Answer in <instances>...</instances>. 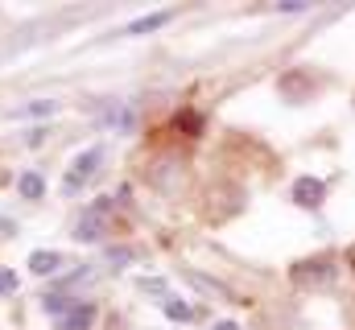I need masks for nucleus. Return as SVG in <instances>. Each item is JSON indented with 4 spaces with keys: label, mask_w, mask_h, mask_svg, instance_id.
<instances>
[{
    "label": "nucleus",
    "mask_w": 355,
    "mask_h": 330,
    "mask_svg": "<svg viewBox=\"0 0 355 330\" xmlns=\"http://www.w3.org/2000/svg\"><path fill=\"white\" fill-rule=\"evenodd\" d=\"M99 162H103V149L95 145V149H87V153H79L75 162H71V173H67V182H62V190L67 194H75V190H83L87 186V177L99 169Z\"/></svg>",
    "instance_id": "nucleus-1"
},
{
    "label": "nucleus",
    "mask_w": 355,
    "mask_h": 330,
    "mask_svg": "<svg viewBox=\"0 0 355 330\" xmlns=\"http://www.w3.org/2000/svg\"><path fill=\"white\" fill-rule=\"evenodd\" d=\"M91 322H95V306H87V302H83V306H75V310H71L58 327H62V330H91Z\"/></svg>",
    "instance_id": "nucleus-2"
},
{
    "label": "nucleus",
    "mask_w": 355,
    "mask_h": 330,
    "mask_svg": "<svg viewBox=\"0 0 355 330\" xmlns=\"http://www.w3.org/2000/svg\"><path fill=\"white\" fill-rule=\"evenodd\" d=\"M62 256L58 252H33V272H58Z\"/></svg>",
    "instance_id": "nucleus-3"
},
{
    "label": "nucleus",
    "mask_w": 355,
    "mask_h": 330,
    "mask_svg": "<svg viewBox=\"0 0 355 330\" xmlns=\"http://www.w3.org/2000/svg\"><path fill=\"white\" fill-rule=\"evenodd\" d=\"M174 12H153V17H145V21H137V25H128V33H141V29H157V25H166Z\"/></svg>",
    "instance_id": "nucleus-4"
},
{
    "label": "nucleus",
    "mask_w": 355,
    "mask_h": 330,
    "mask_svg": "<svg viewBox=\"0 0 355 330\" xmlns=\"http://www.w3.org/2000/svg\"><path fill=\"white\" fill-rule=\"evenodd\" d=\"M21 194H25V198H37V194H42V177H37V173H25V177H21Z\"/></svg>",
    "instance_id": "nucleus-5"
},
{
    "label": "nucleus",
    "mask_w": 355,
    "mask_h": 330,
    "mask_svg": "<svg viewBox=\"0 0 355 330\" xmlns=\"http://www.w3.org/2000/svg\"><path fill=\"white\" fill-rule=\"evenodd\" d=\"M8 285H17V277L12 272H0V289H8Z\"/></svg>",
    "instance_id": "nucleus-6"
}]
</instances>
